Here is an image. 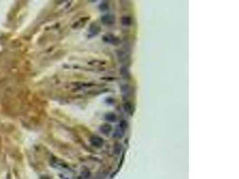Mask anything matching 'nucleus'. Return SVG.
I'll use <instances>...</instances> for the list:
<instances>
[{"instance_id":"nucleus-1","label":"nucleus","mask_w":239,"mask_h":179,"mask_svg":"<svg viewBox=\"0 0 239 179\" xmlns=\"http://www.w3.org/2000/svg\"><path fill=\"white\" fill-rule=\"evenodd\" d=\"M90 142H92V144L93 146H96V147H100V146L103 144L102 139L98 136H93L90 138Z\"/></svg>"},{"instance_id":"nucleus-2","label":"nucleus","mask_w":239,"mask_h":179,"mask_svg":"<svg viewBox=\"0 0 239 179\" xmlns=\"http://www.w3.org/2000/svg\"><path fill=\"white\" fill-rule=\"evenodd\" d=\"M100 130L104 133V134H108L110 132V130H111V127L109 125H104L103 126L100 127Z\"/></svg>"}]
</instances>
